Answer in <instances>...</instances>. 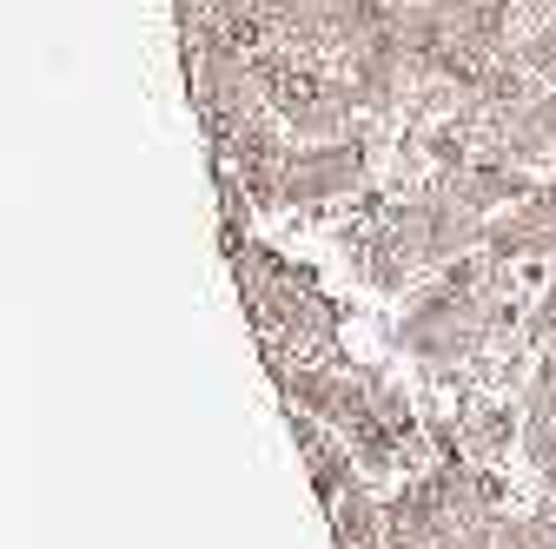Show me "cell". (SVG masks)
Here are the masks:
<instances>
[{
	"label": "cell",
	"mask_w": 556,
	"mask_h": 549,
	"mask_svg": "<svg viewBox=\"0 0 556 549\" xmlns=\"http://www.w3.org/2000/svg\"><path fill=\"white\" fill-rule=\"evenodd\" d=\"M464 431H470L477 450H497V444L510 437V418H504L491 397H470V404H464Z\"/></svg>",
	"instance_id": "1"
}]
</instances>
